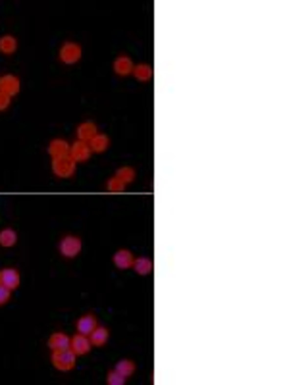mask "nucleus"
<instances>
[{"label": "nucleus", "instance_id": "412c9836", "mask_svg": "<svg viewBox=\"0 0 289 385\" xmlns=\"http://www.w3.org/2000/svg\"><path fill=\"white\" fill-rule=\"evenodd\" d=\"M116 372H120L122 376H131L133 372H135V364L131 362V360H120L118 362V366H116Z\"/></svg>", "mask_w": 289, "mask_h": 385}, {"label": "nucleus", "instance_id": "39448f33", "mask_svg": "<svg viewBox=\"0 0 289 385\" xmlns=\"http://www.w3.org/2000/svg\"><path fill=\"white\" fill-rule=\"evenodd\" d=\"M91 154V149L87 143L83 141H77L73 147H69V158L73 162H85Z\"/></svg>", "mask_w": 289, "mask_h": 385}, {"label": "nucleus", "instance_id": "6ab92c4d", "mask_svg": "<svg viewBox=\"0 0 289 385\" xmlns=\"http://www.w3.org/2000/svg\"><path fill=\"white\" fill-rule=\"evenodd\" d=\"M133 73H135V77L139 81H149L153 77V69H151V65L147 64H141L137 65V67H133Z\"/></svg>", "mask_w": 289, "mask_h": 385}, {"label": "nucleus", "instance_id": "393cba45", "mask_svg": "<svg viewBox=\"0 0 289 385\" xmlns=\"http://www.w3.org/2000/svg\"><path fill=\"white\" fill-rule=\"evenodd\" d=\"M8 299H10V289L4 287V285H0V304H6V302H8Z\"/></svg>", "mask_w": 289, "mask_h": 385}, {"label": "nucleus", "instance_id": "aec40b11", "mask_svg": "<svg viewBox=\"0 0 289 385\" xmlns=\"http://www.w3.org/2000/svg\"><path fill=\"white\" fill-rule=\"evenodd\" d=\"M16 46H18V43H16V39L14 37H4V39H0V50L4 52V54H12L14 50H16Z\"/></svg>", "mask_w": 289, "mask_h": 385}, {"label": "nucleus", "instance_id": "1a4fd4ad", "mask_svg": "<svg viewBox=\"0 0 289 385\" xmlns=\"http://www.w3.org/2000/svg\"><path fill=\"white\" fill-rule=\"evenodd\" d=\"M48 152H50V156L54 160L56 158H66V156H69V147H67V143L62 141V139H54L50 143V147H48Z\"/></svg>", "mask_w": 289, "mask_h": 385}, {"label": "nucleus", "instance_id": "5701e85b", "mask_svg": "<svg viewBox=\"0 0 289 385\" xmlns=\"http://www.w3.org/2000/svg\"><path fill=\"white\" fill-rule=\"evenodd\" d=\"M106 382H108V385H124L126 384V376H122L120 372H110L108 374V378H106Z\"/></svg>", "mask_w": 289, "mask_h": 385}, {"label": "nucleus", "instance_id": "dca6fc26", "mask_svg": "<svg viewBox=\"0 0 289 385\" xmlns=\"http://www.w3.org/2000/svg\"><path fill=\"white\" fill-rule=\"evenodd\" d=\"M106 341H108V329H104V327H95V331L91 333V343L96 345V347H102Z\"/></svg>", "mask_w": 289, "mask_h": 385}, {"label": "nucleus", "instance_id": "9b49d317", "mask_svg": "<svg viewBox=\"0 0 289 385\" xmlns=\"http://www.w3.org/2000/svg\"><path fill=\"white\" fill-rule=\"evenodd\" d=\"M69 337L64 335V333H54L50 339H48V347L52 351H62V349H69Z\"/></svg>", "mask_w": 289, "mask_h": 385}, {"label": "nucleus", "instance_id": "4be33fe9", "mask_svg": "<svg viewBox=\"0 0 289 385\" xmlns=\"http://www.w3.org/2000/svg\"><path fill=\"white\" fill-rule=\"evenodd\" d=\"M116 177H118V179H122V181L128 185L129 181H133L135 171H133L131 168H120V170H118V173H116Z\"/></svg>", "mask_w": 289, "mask_h": 385}, {"label": "nucleus", "instance_id": "9d476101", "mask_svg": "<svg viewBox=\"0 0 289 385\" xmlns=\"http://www.w3.org/2000/svg\"><path fill=\"white\" fill-rule=\"evenodd\" d=\"M95 327H96V318L93 314L81 316V318L77 320V331H79L81 335H91V333L95 331Z\"/></svg>", "mask_w": 289, "mask_h": 385}, {"label": "nucleus", "instance_id": "0eeeda50", "mask_svg": "<svg viewBox=\"0 0 289 385\" xmlns=\"http://www.w3.org/2000/svg\"><path fill=\"white\" fill-rule=\"evenodd\" d=\"M69 349L73 351V354L77 356V354H87L89 353V349H91V341L87 339V335H75L71 341H69Z\"/></svg>", "mask_w": 289, "mask_h": 385}, {"label": "nucleus", "instance_id": "f257e3e1", "mask_svg": "<svg viewBox=\"0 0 289 385\" xmlns=\"http://www.w3.org/2000/svg\"><path fill=\"white\" fill-rule=\"evenodd\" d=\"M52 362H54V366L58 368V370H71L73 366H75V354L71 349H62V351H54L52 354Z\"/></svg>", "mask_w": 289, "mask_h": 385}, {"label": "nucleus", "instance_id": "f3484780", "mask_svg": "<svg viewBox=\"0 0 289 385\" xmlns=\"http://www.w3.org/2000/svg\"><path fill=\"white\" fill-rule=\"evenodd\" d=\"M133 266H135V272L141 274V276H147V274H151V270H153L151 258H139V260L133 262Z\"/></svg>", "mask_w": 289, "mask_h": 385}, {"label": "nucleus", "instance_id": "423d86ee", "mask_svg": "<svg viewBox=\"0 0 289 385\" xmlns=\"http://www.w3.org/2000/svg\"><path fill=\"white\" fill-rule=\"evenodd\" d=\"M20 91V79L14 75H4L0 77V93L6 96L16 95Z\"/></svg>", "mask_w": 289, "mask_h": 385}, {"label": "nucleus", "instance_id": "6e6552de", "mask_svg": "<svg viewBox=\"0 0 289 385\" xmlns=\"http://www.w3.org/2000/svg\"><path fill=\"white\" fill-rule=\"evenodd\" d=\"M0 285L8 289H16L20 285V274L12 268H6V270H0Z\"/></svg>", "mask_w": 289, "mask_h": 385}, {"label": "nucleus", "instance_id": "20e7f679", "mask_svg": "<svg viewBox=\"0 0 289 385\" xmlns=\"http://www.w3.org/2000/svg\"><path fill=\"white\" fill-rule=\"evenodd\" d=\"M52 170H54V173H56L58 177H69V175L73 173V170H75V162L71 160L69 156H66V158H56V160L52 162Z\"/></svg>", "mask_w": 289, "mask_h": 385}, {"label": "nucleus", "instance_id": "7ed1b4c3", "mask_svg": "<svg viewBox=\"0 0 289 385\" xmlns=\"http://www.w3.org/2000/svg\"><path fill=\"white\" fill-rule=\"evenodd\" d=\"M81 58V46L75 43H66L60 50V60L66 64H75Z\"/></svg>", "mask_w": 289, "mask_h": 385}, {"label": "nucleus", "instance_id": "b1692460", "mask_svg": "<svg viewBox=\"0 0 289 385\" xmlns=\"http://www.w3.org/2000/svg\"><path fill=\"white\" fill-rule=\"evenodd\" d=\"M126 189V183L122 181V179H118V177H112L110 181H108V191L112 192H120Z\"/></svg>", "mask_w": 289, "mask_h": 385}, {"label": "nucleus", "instance_id": "a211bd4d", "mask_svg": "<svg viewBox=\"0 0 289 385\" xmlns=\"http://www.w3.org/2000/svg\"><path fill=\"white\" fill-rule=\"evenodd\" d=\"M16 241H18L16 231H12V229H4V231H0V245H2V247H14V245H16Z\"/></svg>", "mask_w": 289, "mask_h": 385}, {"label": "nucleus", "instance_id": "2eb2a0df", "mask_svg": "<svg viewBox=\"0 0 289 385\" xmlns=\"http://www.w3.org/2000/svg\"><path fill=\"white\" fill-rule=\"evenodd\" d=\"M108 137L106 135H95L93 139H91V145H89V149L91 150H95V152H102V150H106V147H108Z\"/></svg>", "mask_w": 289, "mask_h": 385}, {"label": "nucleus", "instance_id": "4468645a", "mask_svg": "<svg viewBox=\"0 0 289 385\" xmlns=\"http://www.w3.org/2000/svg\"><path fill=\"white\" fill-rule=\"evenodd\" d=\"M114 69H116L118 75H128V73L133 71V64H131V60H129L128 56H120L114 62Z\"/></svg>", "mask_w": 289, "mask_h": 385}, {"label": "nucleus", "instance_id": "a878e982", "mask_svg": "<svg viewBox=\"0 0 289 385\" xmlns=\"http://www.w3.org/2000/svg\"><path fill=\"white\" fill-rule=\"evenodd\" d=\"M8 104H10V96L2 95L0 93V110H6L8 108Z\"/></svg>", "mask_w": 289, "mask_h": 385}, {"label": "nucleus", "instance_id": "f03ea898", "mask_svg": "<svg viewBox=\"0 0 289 385\" xmlns=\"http://www.w3.org/2000/svg\"><path fill=\"white\" fill-rule=\"evenodd\" d=\"M79 251H81V239H79V237L67 235V237H64V241L60 243V253L67 258L77 257Z\"/></svg>", "mask_w": 289, "mask_h": 385}, {"label": "nucleus", "instance_id": "ddd939ff", "mask_svg": "<svg viewBox=\"0 0 289 385\" xmlns=\"http://www.w3.org/2000/svg\"><path fill=\"white\" fill-rule=\"evenodd\" d=\"M114 264H116L118 268H122V270L133 266V257H131V253H129V251H118V253L114 255Z\"/></svg>", "mask_w": 289, "mask_h": 385}, {"label": "nucleus", "instance_id": "f8f14e48", "mask_svg": "<svg viewBox=\"0 0 289 385\" xmlns=\"http://www.w3.org/2000/svg\"><path fill=\"white\" fill-rule=\"evenodd\" d=\"M77 135H79V141L87 143V141H91V139L96 135V126L95 124H91V122H85V124H81V126H79Z\"/></svg>", "mask_w": 289, "mask_h": 385}]
</instances>
